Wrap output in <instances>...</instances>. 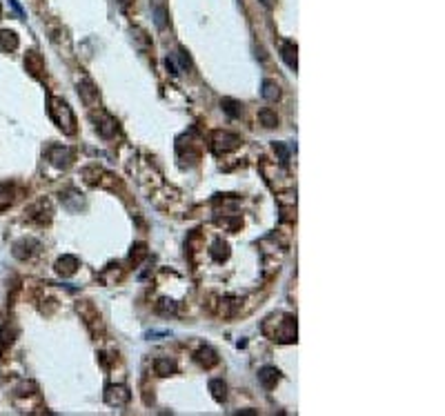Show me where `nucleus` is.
<instances>
[{
	"instance_id": "obj_1",
	"label": "nucleus",
	"mask_w": 445,
	"mask_h": 416,
	"mask_svg": "<svg viewBox=\"0 0 445 416\" xmlns=\"http://www.w3.org/2000/svg\"><path fill=\"white\" fill-rule=\"evenodd\" d=\"M49 105H51L49 114L56 120V125H58L65 133H74L76 131V116H74V111H71V107L60 98H51Z\"/></svg>"
},
{
	"instance_id": "obj_2",
	"label": "nucleus",
	"mask_w": 445,
	"mask_h": 416,
	"mask_svg": "<svg viewBox=\"0 0 445 416\" xmlns=\"http://www.w3.org/2000/svg\"><path fill=\"white\" fill-rule=\"evenodd\" d=\"M211 143H214V152H232V150H236L239 147V143H241V138L236 136V133H230V131H216L214 133V138H211Z\"/></svg>"
},
{
	"instance_id": "obj_3",
	"label": "nucleus",
	"mask_w": 445,
	"mask_h": 416,
	"mask_svg": "<svg viewBox=\"0 0 445 416\" xmlns=\"http://www.w3.org/2000/svg\"><path fill=\"white\" fill-rule=\"evenodd\" d=\"M105 400L112 405V407H123V405L129 400V392L125 387H121V385H109L107 387V392H105Z\"/></svg>"
},
{
	"instance_id": "obj_4",
	"label": "nucleus",
	"mask_w": 445,
	"mask_h": 416,
	"mask_svg": "<svg viewBox=\"0 0 445 416\" xmlns=\"http://www.w3.org/2000/svg\"><path fill=\"white\" fill-rule=\"evenodd\" d=\"M296 45L292 43V40H283L281 43V58L285 60V65L289 67V69H294L296 71V67H298V56H296Z\"/></svg>"
},
{
	"instance_id": "obj_5",
	"label": "nucleus",
	"mask_w": 445,
	"mask_h": 416,
	"mask_svg": "<svg viewBox=\"0 0 445 416\" xmlns=\"http://www.w3.org/2000/svg\"><path fill=\"white\" fill-rule=\"evenodd\" d=\"M49 161L54 163L56 167H67L71 163V152L67 150V147H58V145H54V147H49Z\"/></svg>"
},
{
	"instance_id": "obj_6",
	"label": "nucleus",
	"mask_w": 445,
	"mask_h": 416,
	"mask_svg": "<svg viewBox=\"0 0 445 416\" xmlns=\"http://www.w3.org/2000/svg\"><path fill=\"white\" fill-rule=\"evenodd\" d=\"M25 67H27V71L32 76H40V71L45 69V63H43L38 51H29V54L25 56Z\"/></svg>"
},
{
	"instance_id": "obj_7",
	"label": "nucleus",
	"mask_w": 445,
	"mask_h": 416,
	"mask_svg": "<svg viewBox=\"0 0 445 416\" xmlns=\"http://www.w3.org/2000/svg\"><path fill=\"white\" fill-rule=\"evenodd\" d=\"M258 381H261V385L265 389H272L278 381V369L276 367H263L261 372H258Z\"/></svg>"
},
{
	"instance_id": "obj_8",
	"label": "nucleus",
	"mask_w": 445,
	"mask_h": 416,
	"mask_svg": "<svg viewBox=\"0 0 445 416\" xmlns=\"http://www.w3.org/2000/svg\"><path fill=\"white\" fill-rule=\"evenodd\" d=\"M76 267H78V260H76L74 256H63V258H58V263H56V271L63 276H71L76 271Z\"/></svg>"
},
{
	"instance_id": "obj_9",
	"label": "nucleus",
	"mask_w": 445,
	"mask_h": 416,
	"mask_svg": "<svg viewBox=\"0 0 445 416\" xmlns=\"http://www.w3.org/2000/svg\"><path fill=\"white\" fill-rule=\"evenodd\" d=\"M263 98L270 100V102H276L278 96H281V87H278L274 80H263Z\"/></svg>"
},
{
	"instance_id": "obj_10",
	"label": "nucleus",
	"mask_w": 445,
	"mask_h": 416,
	"mask_svg": "<svg viewBox=\"0 0 445 416\" xmlns=\"http://www.w3.org/2000/svg\"><path fill=\"white\" fill-rule=\"evenodd\" d=\"M0 45H3L5 49H9V51L18 49V36H16V32L3 29V32H0Z\"/></svg>"
},
{
	"instance_id": "obj_11",
	"label": "nucleus",
	"mask_w": 445,
	"mask_h": 416,
	"mask_svg": "<svg viewBox=\"0 0 445 416\" xmlns=\"http://www.w3.org/2000/svg\"><path fill=\"white\" fill-rule=\"evenodd\" d=\"M98 133H100L102 138H112L114 133H116V120L109 116H105L100 122H98Z\"/></svg>"
},
{
	"instance_id": "obj_12",
	"label": "nucleus",
	"mask_w": 445,
	"mask_h": 416,
	"mask_svg": "<svg viewBox=\"0 0 445 416\" xmlns=\"http://www.w3.org/2000/svg\"><path fill=\"white\" fill-rule=\"evenodd\" d=\"M258 120H261V125H263V127H267V129H272V127H276V125H278V118H276V114H274L272 109H263V111H258Z\"/></svg>"
},
{
	"instance_id": "obj_13",
	"label": "nucleus",
	"mask_w": 445,
	"mask_h": 416,
	"mask_svg": "<svg viewBox=\"0 0 445 416\" xmlns=\"http://www.w3.org/2000/svg\"><path fill=\"white\" fill-rule=\"evenodd\" d=\"M222 105V111H225L227 116H232V118H236V116H241V102L239 100H232V98H225L220 102Z\"/></svg>"
},
{
	"instance_id": "obj_14",
	"label": "nucleus",
	"mask_w": 445,
	"mask_h": 416,
	"mask_svg": "<svg viewBox=\"0 0 445 416\" xmlns=\"http://www.w3.org/2000/svg\"><path fill=\"white\" fill-rule=\"evenodd\" d=\"M12 187L9 185H0V212L3 209H7L9 205H12V200H14V196H12Z\"/></svg>"
},
{
	"instance_id": "obj_15",
	"label": "nucleus",
	"mask_w": 445,
	"mask_h": 416,
	"mask_svg": "<svg viewBox=\"0 0 445 416\" xmlns=\"http://www.w3.org/2000/svg\"><path fill=\"white\" fill-rule=\"evenodd\" d=\"M154 367H156V374H160V376H167L169 372H174V363L167 361V358H158Z\"/></svg>"
},
{
	"instance_id": "obj_16",
	"label": "nucleus",
	"mask_w": 445,
	"mask_h": 416,
	"mask_svg": "<svg viewBox=\"0 0 445 416\" xmlns=\"http://www.w3.org/2000/svg\"><path fill=\"white\" fill-rule=\"evenodd\" d=\"M78 91L82 94V100H85L87 105H91V98H96V96H98V94H96V89L91 87V83H87V80L82 83V87H80Z\"/></svg>"
},
{
	"instance_id": "obj_17",
	"label": "nucleus",
	"mask_w": 445,
	"mask_h": 416,
	"mask_svg": "<svg viewBox=\"0 0 445 416\" xmlns=\"http://www.w3.org/2000/svg\"><path fill=\"white\" fill-rule=\"evenodd\" d=\"M132 36L136 38V43H138V47H141V49H149L152 40L147 38V34H145L143 29H132Z\"/></svg>"
},
{
	"instance_id": "obj_18",
	"label": "nucleus",
	"mask_w": 445,
	"mask_h": 416,
	"mask_svg": "<svg viewBox=\"0 0 445 416\" xmlns=\"http://www.w3.org/2000/svg\"><path fill=\"white\" fill-rule=\"evenodd\" d=\"M209 389H211V394H214L216 400H222V398H225V389H227V387H225V383H222V381H211V383H209Z\"/></svg>"
},
{
	"instance_id": "obj_19",
	"label": "nucleus",
	"mask_w": 445,
	"mask_h": 416,
	"mask_svg": "<svg viewBox=\"0 0 445 416\" xmlns=\"http://www.w3.org/2000/svg\"><path fill=\"white\" fill-rule=\"evenodd\" d=\"M227 254H230V251H227V245L225 243H214V247H211V256H214V260H222V258H227Z\"/></svg>"
},
{
	"instance_id": "obj_20",
	"label": "nucleus",
	"mask_w": 445,
	"mask_h": 416,
	"mask_svg": "<svg viewBox=\"0 0 445 416\" xmlns=\"http://www.w3.org/2000/svg\"><path fill=\"white\" fill-rule=\"evenodd\" d=\"M154 23H156V27H160V29L167 25V20H165V9H163V7H154Z\"/></svg>"
},
{
	"instance_id": "obj_21",
	"label": "nucleus",
	"mask_w": 445,
	"mask_h": 416,
	"mask_svg": "<svg viewBox=\"0 0 445 416\" xmlns=\"http://www.w3.org/2000/svg\"><path fill=\"white\" fill-rule=\"evenodd\" d=\"M176 56H178V60H180V67H183V69H189V67H191V63H189L187 54H185L183 49H178V54H176Z\"/></svg>"
},
{
	"instance_id": "obj_22",
	"label": "nucleus",
	"mask_w": 445,
	"mask_h": 416,
	"mask_svg": "<svg viewBox=\"0 0 445 416\" xmlns=\"http://www.w3.org/2000/svg\"><path fill=\"white\" fill-rule=\"evenodd\" d=\"M9 5H12V7L16 9V14H18V16H25V12H23V7H20V5H18V0H9Z\"/></svg>"
},
{
	"instance_id": "obj_23",
	"label": "nucleus",
	"mask_w": 445,
	"mask_h": 416,
	"mask_svg": "<svg viewBox=\"0 0 445 416\" xmlns=\"http://www.w3.org/2000/svg\"><path fill=\"white\" fill-rule=\"evenodd\" d=\"M261 5H263V7H267V9H272L274 7V0H261Z\"/></svg>"
},
{
	"instance_id": "obj_24",
	"label": "nucleus",
	"mask_w": 445,
	"mask_h": 416,
	"mask_svg": "<svg viewBox=\"0 0 445 416\" xmlns=\"http://www.w3.org/2000/svg\"><path fill=\"white\" fill-rule=\"evenodd\" d=\"M118 3H121V7H127V5L132 3V0H118Z\"/></svg>"
},
{
	"instance_id": "obj_25",
	"label": "nucleus",
	"mask_w": 445,
	"mask_h": 416,
	"mask_svg": "<svg viewBox=\"0 0 445 416\" xmlns=\"http://www.w3.org/2000/svg\"><path fill=\"white\" fill-rule=\"evenodd\" d=\"M0 18H3V9H0Z\"/></svg>"
}]
</instances>
